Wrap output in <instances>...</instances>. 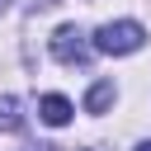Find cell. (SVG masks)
Wrapping results in <instances>:
<instances>
[{
  "label": "cell",
  "instance_id": "obj_1",
  "mask_svg": "<svg viewBox=\"0 0 151 151\" xmlns=\"http://www.w3.org/2000/svg\"><path fill=\"white\" fill-rule=\"evenodd\" d=\"M142 42H146V28L137 19H118V24H99L94 28V52H104V57H127Z\"/></svg>",
  "mask_w": 151,
  "mask_h": 151
},
{
  "label": "cell",
  "instance_id": "obj_2",
  "mask_svg": "<svg viewBox=\"0 0 151 151\" xmlns=\"http://www.w3.org/2000/svg\"><path fill=\"white\" fill-rule=\"evenodd\" d=\"M90 47H94V42H85V33H80L76 24H61V28L52 33V57H57V61H66V66L90 61Z\"/></svg>",
  "mask_w": 151,
  "mask_h": 151
},
{
  "label": "cell",
  "instance_id": "obj_7",
  "mask_svg": "<svg viewBox=\"0 0 151 151\" xmlns=\"http://www.w3.org/2000/svg\"><path fill=\"white\" fill-rule=\"evenodd\" d=\"M137 151H151V142H142V146H137Z\"/></svg>",
  "mask_w": 151,
  "mask_h": 151
},
{
  "label": "cell",
  "instance_id": "obj_8",
  "mask_svg": "<svg viewBox=\"0 0 151 151\" xmlns=\"http://www.w3.org/2000/svg\"><path fill=\"white\" fill-rule=\"evenodd\" d=\"M42 151H47V146H42Z\"/></svg>",
  "mask_w": 151,
  "mask_h": 151
},
{
  "label": "cell",
  "instance_id": "obj_3",
  "mask_svg": "<svg viewBox=\"0 0 151 151\" xmlns=\"http://www.w3.org/2000/svg\"><path fill=\"white\" fill-rule=\"evenodd\" d=\"M38 113H42V123H52V127H61V123H71V99H61V94H42L38 99Z\"/></svg>",
  "mask_w": 151,
  "mask_h": 151
},
{
  "label": "cell",
  "instance_id": "obj_6",
  "mask_svg": "<svg viewBox=\"0 0 151 151\" xmlns=\"http://www.w3.org/2000/svg\"><path fill=\"white\" fill-rule=\"evenodd\" d=\"M5 9H9V0H0V14H5Z\"/></svg>",
  "mask_w": 151,
  "mask_h": 151
},
{
  "label": "cell",
  "instance_id": "obj_5",
  "mask_svg": "<svg viewBox=\"0 0 151 151\" xmlns=\"http://www.w3.org/2000/svg\"><path fill=\"white\" fill-rule=\"evenodd\" d=\"M19 127H24L19 99H14V94H0V132H19Z\"/></svg>",
  "mask_w": 151,
  "mask_h": 151
},
{
  "label": "cell",
  "instance_id": "obj_4",
  "mask_svg": "<svg viewBox=\"0 0 151 151\" xmlns=\"http://www.w3.org/2000/svg\"><path fill=\"white\" fill-rule=\"evenodd\" d=\"M113 104V80H99V85H90V94H85V113H104Z\"/></svg>",
  "mask_w": 151,
  "mask_h": 151
}]
</instances>
